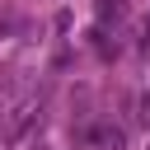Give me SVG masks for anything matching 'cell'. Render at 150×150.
<instances>
[{
	"label": "cell",
	"mask_w": 150,
	"mask_h": 150,
	"mask_svg": "<svg viewBox=\"0 0 150 150\" xmlns=\"http://www.w3.org/2000/svg\"><path fill=\"white\" fill-rule=\"evenodd\" d=\"M141 117H145V122H150V98H141Z\"/></svg>",
	"instance_id": "6da1fadb"
}]
</instances>
